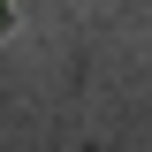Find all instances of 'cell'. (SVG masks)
I'll list each match as a JSON object with an SVG mask.
<instances>
[{
	"label": "cell",
	"instance_id": "cell-1",
	"mask_svg": "<svg viewBox=\"0 0 152 152\" xmlns=\"http://www.w3.org/2000/svg\"><path fill=\"white\" fill-rule=\"evenodd\" d=\"M8 23H15V8H8V0H0V38H8Z\"/></svg>",
	"mask_w": 152,
	"mask_h": 152
}]
</instances>
